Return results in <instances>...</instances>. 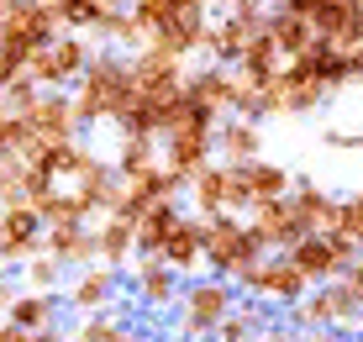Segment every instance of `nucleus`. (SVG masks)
<instances>
[{"label":"nucleus","instance_id":"f257e3e1","mask_svg":"<svg viewBox=\"0 0 363 342\" xmlns=\"http://www.w3.org/2000/svg\"><path fill=\"white\" fill-rule=\"evenodd\" d=\"M137 27H143V43H158L169 53L190 58L206 48L211 32V0H137L132 6Z\"/></svg>","mask_w":363,"mask_h":342},{"label":"nucleus","instance_id":"f03ea898","mask_svg":"<svg viewBox=\"0 0 363 342\" xmlns=\"http://www.w3.org/2000/svg\"><path fill=\"white\" fill-rule=\"evenodd\" d=\"M127 100H132V53L100 48L95 63L84 69V79L74 84V111H79L84 126H100V121H116Z\"/></svg>","mask_w":363,"mask_h":342},{"label":"nucleus","instance_id":"7ed1b4c3","mask_svg":"<svg viewBox=\"0 0 363 342\" xmlns=\"http://www.w3.org/2000/svg\"><path fill=\"white\" fill-rule=\"evenodd\" d=\"M269 248L253 237V226H247L242 216H211L206 221V269L221 274V280H242L253 263H264Z\"/></svg>","mask_w":363,"mask_h":342},{"label":"nucleus","instance_id":"20e7f679","mask_svg":"<svg viewBox=\"0 0 363 342\" xmlns=\"http://www.w3.org/2000/svg\"><path fill=\"white\" fill-rule=\"evenodd\" d=\"M232 311H237V285L221 280V274H195L179 295V332L184 337H216Z\"/></svg>","mask_w":363,"mask_h":342},{"label":"nucleus","instance_id":"39448f33","mask_svg":"<svg viewBox=\"0 0 363 342\" xmlns=\"http://www.w3.org/2000/svg\"><path fill=\"white\" fill-rule=\"evenodd\" d=\"M216 126H221V121L211 116V111H195L190 121H179V126L164 137V169H169L184 189H190V180L206 169V163H216Z\"/></svg>","mask_w":363,"mask_h":342},{"label":"nucleus","instance_id":"423d86ee","mask_svg":"<svg viewBox=\"0 0 363 342\" xmlns=\"http://www.w3.org/2000/svg\"><path fill=\"white\" fill-rule=\"evenodd\" d=\"M95 63V48H90V37H79V32H64L58 43H48V48H37L32 63H27V74L43 90H74V84L84 79V69Z\"/></svg>","mask_w":363,"mask_h":342},{"label":"nucleus","instance_id":"0eeeda50","mask_svg":"<svg viewBox=\"0 0 363 342\" xmlns=\"http://www.w3.org/2000/svg\"><path fill=\"white\" fill-rule=\"evenodd\" d=\"M190 206L195 216H237V211H253L247 206V189H242V174L237 163H206V169L190 180Z\"/></svg>","mask_w":363,"mask_h":342},{"label":"nucleus","instance_id":"6e6552de","mask_svg":"<svg viewBox=\"0 0 363 342\" xmlns=\"http://www.w3.org/2000/svg\"><path fill=\"white\" fill-rule=\"evenodd\" d=\"M237 289L242 295H253V300H274V306H295V300H306V289H316L306 280V274L295 269V258L290 253H274V258L264 263H253V269L237 280Z\"/></svg>","mask_w":363,"mask_h":342},{"label":"nucleus","instance_id":"1a4fd4ad","mask_svg":"<svg viewBox=\"0 0 363 342\" xmlns=\"http://www.w3.org/2000/svg\"><path fill=\"white\" fill-rule=\"evenodd\" d=\"M43 237H48V221L37 216V206H6L0 211V269H21L27 258L43 253Z\"/></svg>","mask_w":363,"mask_h":342},{"label":"nucleus","instance_id":"9d476101","mask_svg":"<svg viewBox=\"0 0 363 342\" xmlns=\"http://www.w3.org/2000/svg\"><path fill=\"white\" fill-rule=\"evenodd\" d=\"M0 37L6 43H21V48H48L64 37V27H58V11L53 0H6V27H0Z\"/></svg>","mask_w":363,"mask_h":342},{"label":"nucleus","instance_id":"9b49d317","mask_svg":"<svg viewBox=\"0 0 363 342\" xmlns=\"http://www.w3.org/2000/svg\"><path fill=\"white\" fill-rule=\"evenodd\" d=\"M253 90H258V84H253ZM258 95H264V111H269V116H306V111H316L321 100H327V84L284 63V74H279V79H269Z\"/></svg>","mask_w":363,"mask_h":342},{"label":"nucleus","instance_id":"f8f14e48","mask_svg":"<svg viewBox=\"0 0 363 342\" xmlns=\"http://www.w3.org/2000/svg\"><path fill=\"white\" fill-rule=\"evenodd\" d=\"M121 295V269H106V263H95V269H79L69 280V295L64 306L79 311V316H95V311H111Z\"/></svg>","mask_w":363,"mask_h":342},{"label":"nucleus","instance_id":"ddd939ff","mask_svg":"<svg viewBox=\"0 0 363 342\" xmlns=\"http://www.w3.org/2000/svg\"><path fill=\"white\" fill-rule=\"evenodd\" d=\"M32 132L43 137V143H74V137L84 132V121H79V111H74V95L69 90H43V100H37V111H32Z\"/></svg>","mask_w":363,"mask_h":342},{"label":"nucleus","instance_id":"4468645a","mask_svg":"<svg viewBox=\"0 0 363 342\" xmlns=\"http://www.w3.org/2000/svg\"><path fill=\"white\" fill-rule=\"evenodd\" d=\"M158 258L169 263L174 274H195L206 269V216H179L174 221V232H169V243L158 248Z\"/></svg>","mask_w":363,"mask_h":342},{"label":"nucleus","instance_id":"2eb2a0df","mask_svg":"<svg viewBox=\"0 0 363 342\" xmlns=\"http://www.w3.org/2000/svg\"><path fill=\"white\" fill-rule=\"evenodd\" d=\"M184 90L200 111H211V116H232L237 106V69H221V63H206V69H195L190 79H184Z\"/></svg>","mask_w":363,"mask_h":342},{"label":"nucleus","instance_id":"dca6fc26","mask_svg":"<svg viewBox=\"0 0 363 342\" xmlns=\"http://www.w3.org/2000/svg\"><path fill=\"white\" fill-rule=\"evenodd\" d=\"M247 226H253V237L269 253H290L300 237H306L300 221H295V211H290V200H264V206H253L247 211Z\"/></svg>","mask_w":363,"mask_h":342},{"label":"nucleus","instance_id":"f3484780","mask_svg":"<svg viewBox=\"0 0 363 342\" xmlns=\"http://www.w3.org/2000/svg\"><path fill=\"white\" fill-rule=\"evenodd\" d=\"M290 69H300V74H311V79H321L327 84V95L332 90H342V84H353V53H337L332 43H311L306 53H295L290 58Z\"/></svg>","mask_w":363,"mask_h":342},{"label":"nucleus","instance_id":"a211bd4d","mask_svg":"<svg viewBox=\"0 0 363 342\" xmlns=\"http://www.w3.org/2000/svg\"><path fill=\"white\" fill-rule=\"evenodd\" d=\"M43 253H53V258L64 263L69 274H79V269H95V263H100L95 221H90V226H58V232H48V237H43Z\"/></svg>","mask_w":363,"mask_h":342},{"label":"nucleus","instance_id":"6ab92c4d","mask_svg":"<svg viewBox=\"0 0 363 342\" xmlns=\"http://www.w3.org/2000/svg\"><path fill=\"white\" fill-rule=\"evenodd\" d=\"M132 280H137V300L153 306V311H164V306H174V300L184 295L179 274H174L164 258H147V253H137V258H132Z\"/></svg>","mask_w":363,"mask_h":342},{"label":"nucleus","instance_id":"aec40b11","mask_svg":"<svg viewBox=\"0 0 363 342\" xmlns=\"http://www.w3.org/2000/svg\"><path fill=\"white\" fill-rule=\"evenodd\" d=\"M237 174H242L247 206H264V200H290V189H295V174L284 169V163H269V158L237 163Z\"/></svg>","mask_w":363,"mask_h":342},{"label":"nucleus","instance_id":"412c9836","mask_svg":"<svg viewBox=\"0 0 363 342\" xmlns=\"http://www.w3.org/2000/svg\"><path fill=\"white\" fill-rule=\"evenodd\" d=\"M216 153H221V163H253V158H264V126L247 121V116H221Z\"/></svg>","mask_w":363,"mask_h":342},{"label":"nucleus","instance_id":"4be33fe9","mask_svg":"<svg viewBox=\"0 0 363 342\" xmlns=\"http://www.w3.org/2000/svg\"><path fill=\"white\" fill-rule=\"evenodd\" d=\"M290 211H295L300 232H332L337 195H327V189L311 184V180H295V189H290Z\"/></svg>","mask_w":363,"mask_h":342},{"label":"nucleus","instance_id":"5701e85b","mask_svg":"<svg viewBox=\"0 0 363 342\" xmlns=\"http://www.w3.org/2000/svg\"><path fill=\"white\" fill-rule=\"evenodd\" d=\"M95 243H100V263H106V269H127L137 258V226L111 211V216L95 221Z\"/></svg>","mask_w":363,"mask_h":342},{"label":"nucleus","instance_id":"b1692460","mask_svg":"<svg viewBox=\"0 0 363 342\" xmlns=\"http://www.w3.org/2000/svg\"><path fill=\"white\" fill-rule=\"evenodd\" d=\"M32 206H37V216L48 221V232H58V226H90V221H95L90 206L74 195V184H53L48 195H37Z\"/></svg>","mask_w":363,"mask_h":342},{"label":"nucleus","instance_id":"393cba45","mask_svg":"<svg viewBox=\"0 0 363 342\" xmlns=\"http://www.w3.org/2000/svg\"><path fill=\"white\" fill-rule=\"evenodd\" d=\"M284 63H290V58L279 53V43H274L269 27H264L253 43H247V53H242V63H237V74H242L247 84H258V90H264L269 79H279V74H284Z\"/></svg>","mask_w":363,"mask_h":342},{"label":"nucleus","instance_id":"a878e982","mask_svg":"<svg viewBox=\"0 0 363 342\" xmlns=\"http://www.w3.org/2000/svg\"><path fill=\"white\" fill-rule=\"evenodd\" d=\"M269 37L279 43L284 58H295V53H306V48L316 43V27H311L300 11H290V6H269Z\"/></svg>","mask_w":363,"mask_h":342},{"label":"nucleus","instance_id":"bb28decb","mask_svg":"<svg viewBox=\"0 0 363 342\" xmlns=\"http://www.w3.org/2000/svg\"><path fill=\"white\" fill-rule=\"evenodd\" d=\"M290 326H295V332H332V326H337L332 285L306 289V300H295V306H290Z\"/></svg>","mask_w":363,"mask_h":342},{"label":"nucleus","instance_id":"cd10ccee","mask_svg":"<svg viewBox=\"0 0 363 342\" xmlns=\"http://www.w3.org/2000/svg\"><path fill=\"white\" fill-rule=\"evenodd\" d=\"M184 211H179V200H164V206H153L143 221H137V253H147V258H158V248L169 243V232H174V221H179Z\"/></svg>","mask_w":363,"mask_h":342},{"label":"nucleus","instance_id":"c85d7f7f","mask_svg":"<svg viewBox=\"0 0 363 342\" xmlns=\"http://www.w3.org/2000/svg\"><path fill=\"white\" fill-rule=\"evenodd\" d=\"M11 321L27 326V332H43V326H53V321H58V295L16 289V300H11Z\"/></svg>","mask_w":363,"mask_h":342},{"label":"nucleus","instance_id":"c756f323","mask_svg":"<svg viewBox=\"0 0 363 342\" xmlns=\"http://www.w3.org/2000/svg\"><path fill=\"white\" fill-rule=\"evenodd\" d=\"M58 11V27L64 32H79V37H95V27L106 21V0H53Z\"/></svg>","mask_w":363,"mask_h":342},{"label":"nucleus","instance_id":"7c9ffc66","mask_svg":"<svg viewBox=\"0 0 363 342\" xmlns=\"http://www.w3.org/2000/svg\"><path fill=\"white\" fill-rule=\"evenodd\" d=\"M74 342H137V332L121 321L116 311H95V316H79Z\"/></svg>","mask_w":363,"mask_h":342},{"label":"nucleus","instance_id":"2f4dec72","mask_svg":"<svg viewBox=\"0 0 363 342\" xmlns=\"http://www.w3.org/2000/svg\"><path fill=\"white\" fill-rule=\"evenodd\" d=\"M121 174H137V169H153V163H164V143L158 137H121L116 153H111Z\"/></svg>","mask_w":363,"mask_h":342},{"label":"nucleus","instance_id":"473e14b6","mask_svg":"<svg viewBox=\"0 0 363 342\" xmlns=\"http://www.w3.org/2000/svg\"><path fill=\"white\" fill-rule=\"evenodd\" d=\"M21 289H37V295H58V285H64V263H58L53 258V253H37V258H27V263H21Z\"/></svg>","mask_w":363,"mask_h":342},{"label":"nucleus","instance_id":"72a5a7b5","mask_svg":"<svg viewBox=\"0 0 363 342\" xmlns=\"http://www.w3.org/2000/svg\"><path fill=\"white\" fill-rule=\"evenodd\" d=\"M37 100H43V84H37L32 74H16V79L6 84V95H0V111H6V116H32Z\"/></svg>","mask_w":363,"mask_h":342},{"label":"nucleus","instance_id":"f704fd0d","mask_svg":"<svg viewBox=\"0 0 363 342\" xmlns=\"http://www.w3.org/2000/svg\"><path fill=\"white\" fill-rule=\"evenodd\" d=\"M264 332V311L253 306V300H237V311L227 316V321H221V342H247V337H258Z\"/></svg>","mask_w":363,"mask_h":342},{"label":"nucleus","instance_id":"c9c22d12","mask_svg":"<svg viewBox=\"0 0 363 342\" xmlns=\"http://www.w3.org/2000/svg\"><path fill=\"white\" fill-rule=\"evenodd\" d=\"M258 342H306L295 332V326H264V332H258Z\"/></svg>","mask_w":363,"mask_h":342},{"label":"nucleus","instance_id":"e433bc0d","mask_svg":"<svg viewBox=\"0 0 363 342\" xmlns=\"http://www.w3.org/2000/svg\"><path fill=\"white\" fill-rule=\"evenodd\" d=\"M0 342H32V332H27V326H16V321L6 316V321H0Z\"/></svg>","mask_w":363,"mask_h":342},{"label":"nucleus","instance_id":"4c0bfd02","mask_svg":"<svg viewBox=\"0 0 363 342\" xmlns=\"http://www.w3.org/2000/svg\"><path fill=\"white\" fill-rule=\"evenodd\" d=\"M32 342H74V332H64V326H43V332H32Z\"/></svg>","mask_w":363,"mask_h":342},{"label":"nucleus","instance_id":"58836bf2","mask_svg":"<svg viewBox=\"0 0 363 342\" xmlns=\"http://www.w3.org/2000/svg\"><path fill=\"white\" fill-rule=\"evenodd\" d=\"M306 342H347V337H342V332L332 326V332H306Z\"/></svg>","mask_w":363,"mask_h":342},{"label":"nucleus","instance_id":"ea45409f","mask_svg":"<svg viewBox=\"0 0 363 342\" xmlns=\"http://www.w3.org/2000/svg\"><path fill=\"white\" fill-rule=\"evenodd\" d=\"M237 6H269V0H221V11H237Z\"/></svg>","mask_w":363,"mask_h":342},{"label":"nucleus","instance_id":"a19ab883","mask_svg":"<svg viewBox=\"0 0 363 342\" xmlns=\"http://www.w3.org/2000/svg\"><path fill=\"white\" fill-rule=\"evenodd\" d=\"M353 79H363V48L353 53Z\"/></svg>","mask_w":363,"mask_h":342},{"label":"nucleus","instance_id":"79ce46f5","mask_svg":"<svg viewBox=\"0 0 363 342\" xmlns=\"http://www.w3.org/2000/svg\"><path fill=\"white\" fill-rule=\"evenodd\" d=\"M0 158H6V111H0Z\"/></svg>","mask_w":363,"mask_h":342},{"label":"nucleus","instance_id":"37998d69","mask_svg":"<svg viewBox=\"0 0 363 342\" xmlns=\"http://www.w3.org/2000/svg\"><path fill=\"white\" fill-rule=\"evenodd\" d=\"M0 27H6V6H0Z\"/></svg>","mask_w":363,"mask_h":342},{"label":"nucleus","instance_id":"c03bdc74","mask_svg":"<svg viewBox=\"0 0 363 342\" xmlns=\"http://www.w3.org/2000/svg\"><path fill=\"white\" fill-rule=\"evenodd\" d=\"M358 206H363V189H358Z\"/></svg>","mask_w":363,"mask_h":342},{"label":"nucleus","instance_id":"a18cd8bd","mask_svg":"<svg viewBox=\"0 0 363 342\" xmlns=\"http://www.w3.org/2000/svg\"><path fill=\"white\" fill-rule=\"evenodd\" d=\"M0 95H6V84H0Z\"/></svg>","mask_w":363,"mask_h":342},{"label":"nucleus","instance_id":"49530a36","mask_svg":"<svg viewBox=\"0 0 363 342\" xmlns=\"http://www.w3.org/2000/svg\"><path fill=\"white\" fill-rule=\"evenodd\" d=\"M247 342H258V337H247Z\"/></svg>","mask_w":363,"mask_h":342}]
</instances>
